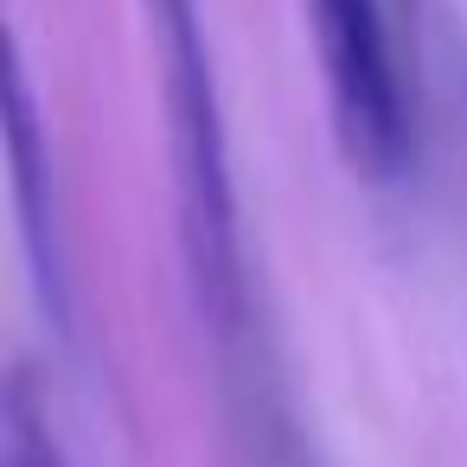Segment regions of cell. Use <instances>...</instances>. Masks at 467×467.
Returning a JSON list of instances; mask_svg holds the SVG:
<instances>
[{
	"instance_id": "1",
	"label": "cell",
	"mask_w": 467,
	"mask_h": 467,
	"mask_svg": "<svg viewBox=\"0 0 467 467\" xmlns=\"http://www.w3.org/2000/svg\"><path fill=\"white\" fill-rule=\"evenodd\" d=\"M307 20H314L333 135H339L346 161L365 180H397L410 161V116H403L384 7L378 0H307Z\"/></svg>"
},
{
	"instance_id": "2",
	"label": "cell",
	"mask_w": 467,
	"mask_h": 467,
	"mask_svg": "<svg viewBox=\"0 0 467 467\" xmlns=\"http://www.w3.org/2000/svg\"><path fill=\"white\" fill-rule=\"evenodd\" d=\"M7 154H14V212H20V237H26V263L39 282L46 314L58 320V333L71 327V269H65V224H58V186H52V161H46V135H39V109H33V84L26 65H7Z\"/></svg>"
},
{
	"instance_id": "3",
	"label": "cell",
	"mask_w": 467,
	"mask_h": 467,
	"mask_svg": "<svg viewBox=\"0 0 467 467\" xmlns=\"http://www.w3.org/2000/svg\"><path fill=\"white\" fill-rule=\"evenodd\" d=\"M0 467H65L58 435H52L26 371L7 378V403H0Z\"/></svg>"
},
{
	"instance_id": "4",
	"label": "cell",
	"mask_w": 467,
	"mask_h": 467,
	"mask_svg": "<svg viewBox=\"0 0 467 467\" xmlns=\"http://www.w3.org/2000/svg\"><path fill=\"white\" fill-rule=\"evenodd\" d=\"M403 7H410V0H403Z\"/></svg>"
}]
</instances>
